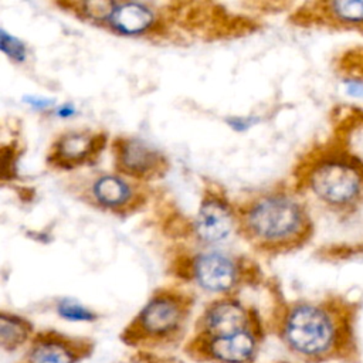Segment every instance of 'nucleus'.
<instances>
[{
	"label": "nucleus",
	"mask_w": 363,
	"mask_h": 363,
	"mask_svg": "<svg viewBox=\"0 0 363 363\" xmlns=\"http://www.w3.org/2000/svg\"><path fill=\"white\" fill-rule=\"evenodd\" d=\"M193 295L180 286L156 289L125 329L126 342H160L177 335L186 325Z\"/></svg>",
	"instance_id": "obj_5"
},
{
	"label": "nucleus",
	"mask_w": 363,
	"mask_h": 363,
	"mask_svg": "<svg viewBox=\"0 0 363 363\" xmlns=\"http://www.w3.org/2000/svg\"><path fill=\"white\" fill-rule=\"evenodd\" d=\"M1 48L13 60L24 61V58H26V48H24V45L17 38L7 35L4 31H1Z\"/></svg>",
	"instance_id": "obj_17"
},
{
	"label": "nucleus",
	"mask_w": 363,
	"mask_h": 363,
	"mask_svg": "<svg viewBox=\"0 0 363 363\" xmlns=\"http://www.w3.org/2000/svg\"><path fill=\"white\" fill-rule=\"evenodd\" d=\"M82 349L84 346L77 339L45 332L34 337L27 360L28 363H75Z\"/></svg>",
	"instance_id": "obj_12"
},
{
	"label": "nucleus",
	"mask_w": 363,
	"mask_h": 363,
	"mask_svg": "<svg viewBox=\"0 0 363 363\" xmlns=\"http://www.w3.org/2000/svg\"><path fill=\"white\" fill-rule=\"evenodd\" d=\"M289 21L299 27L363 33V0L308 1L291 13Z\"/></svg>",
	"instance_id": "obj_10"
},
{
	"label": "nucleus",
	"mask_w": 363,
	"mask_h": 363,
	"mask_svg": "<svg viewBox=\"0 0 363 363\" xmlns=\"http://www.w3.org/2000/svg\"><path fill=\"white\" fill-rule=\"evenodd\" d=\"M108 140V133L101 129L82 128L65 130L50 143L45 162L48 167L60 172L91 167L99 162Z\"/></svg>",
	"instance_id": "obj_8"
},
{
	"label": "nucleus",
	"mask_w": 363,
	"mask_h": 363,
	"mask_svg": "<svg viewBox=\"0 0 363 363\" xmlns=\"http://www.w3.org/2000/svg\"><path fill=\"white\" fill-rule=\"evenodd\" d=\"M31 332V325L26 319L1 312L0 315V342L3 349L13 350L23 345Z\"/></svg>",
	"instance_id": "obj_14"
},
{
	"label": "nucleus",
	"mask_w": 363,
	"mask_h": 363,
	"mask_svg": "<svg viewBox=\"0 0 363 363\" xmlns=\"http://www.w3.org/2000/svg\"><path fill=\"white\" fill-rule=\"evenodd\" d=\"M113 172L139 183L163 179L170 170L169 157L138 136L118 135L111 142Z\"/></svg>",
	"instance_id": "obj_7"
},
{
	"label": "nucleus",
	"mask_w": 363,
	"mask_h": 363,
	"mask_svg": "<svg viewBox=\"0 0 363 363\" xmlns=\"http://www.w3.org/2000/svg\"><path fill=\"white\" fill-rule=\"evenodd\" d=\"M208 354L223 363H245L257 349V337L254 329L242 330L233 336L204 339Z\"/></svg>",
	"instance_id": "obj_13"
},
{
	"label": "nucleus",
	"mask_w": 363,
	"mask_h": 363,
	"mask_svg": "<svg viewBox=\"0 0 363 363\" xmlns=\"http://www.w3.org/2000/svg\"><path fill=\"white\" fill-rule=\"evenodd\" d=\"M68 191L86 206L118 217L140 211L150 199L149 184L104 170L71 177Z\"/></svg>",
	"instance_id": "obj_4"
},
{
	"label": "nucleus",
	"mask_w": 363,
	"mask_h": 363,
	"mask_svg": "<svg viewBox=\"0 0 363 363\" xmlns=\"http://www.w3.org/2000/svg\"><path fill=\"white\" fill-rule=\"evenodd\" d=\"M237 234L258 254L284 255L306 245L315 231L303 197L291 186H275L235 203Z\"/></svg>",
	"instance_id": "obj_2"
},
{
	"label": "nucleus",
	"mask_w": 363,
	"mask_h": 363,
	"mask_svg": "<svg viewBox=\"0 0 363 363\" xmlns=\"http://www.w3.org/2000/svg\"><path fill=\"white\" fill-rule=\"evenodd\" d=\"M58 313L69 320H94L96 316L92 311L85 308L84 305L74 302L71 299H64L57 306Z\"/></svg>",
	"instance_id": "obj_16"
},
{
	"label": "nucleus",
	"mask_w": 363,
	"mask_h": 363,
	"mask_svg": "<svg viewBox=\"0 0 363 363\" xmlns=\"http://www.w3.org/2000/svg\"><path fill=\"white\" fill-rule=\"evenodd\" d=\"M254 318L238 299L227 295L213 301L203 312L199 328L204 339L233 336L252 329Z\"/></svg>",
	"instance_id": "obj_11"
},
{
	"label": "nucleus",
	"mask_w": 363,
	"mask_h": 363,
	"mask_svg": "<svg viewBox=\"0 0 363 363\" xmlns=\"http://www.w3.org/2000/svg\"><path fill=\"white\" fill-rule=\"evenodd\" d=\"M357 315V302L343 295L296 301L282 312L281 336L288 349L308 363H359Z\"/></svg>",
	"instance_id": "obj_1"
},
{
	"label": "nucleus",
	"mask_w": 363,
	"mask_h": 363,
	"mask_svg": "<svg viewBox=\"0 0 363 363\" xmlns=\"http://www.w3.org/2000/svg\"><path fill=\"white\" fill-rule=\"evenodd\" d=\"M196 238L203 244H218L237 231L235 203L217 183H207L193 220Z\"/></svg>",
	"instance_id": "obj_9"
},
{
	"label": "nucleus",
	"mask_w": 363,
	"mask_h": 363,
	"mask_svg": "<svg viewBox=\"0 0 363 363\" xmlns=\"http://www.w3.org/2000/svg\"><path fill=\"white\" fill-rule=\"evenodd\" d=\"M292 189L333 213H350L363 203V159L339 142L318 145L292 170Z\"/></svg>",
	"instance_id": "obj_3"
},
{
	"label": "nucleus",
	"mask_w": 363,
	"mask_h": 363,
	"mask_svg": "<svg viewBox=\"0 0 363 363\" xmlns=\"http://www.w3.org/2000/svg\"><path fill=\"white\" fill-rule=\"evenodd\" d=\"M184 269L189 279L200 288L223 296L257 281L261 272L250 258L216 250L191 255L187 258Z\"/></svg>",
	"instance_id": "obj_6"
},
{
	"label": "nucleus",
	"mask_w": 363,
	"mask_h": 363,
	"mask_svg": "<svg viewBox=\"0 0 363 363\" xmlns=\"http://www.w3.org/2000/svg\"><path fill=\"white\" fill-rule=\"evenodd\" d=\"M335 69L346 77V81L363 82V45L346 48L336 55Z\"/></svg>",
	"instance_id": "obj_15"
}]
</instances>
